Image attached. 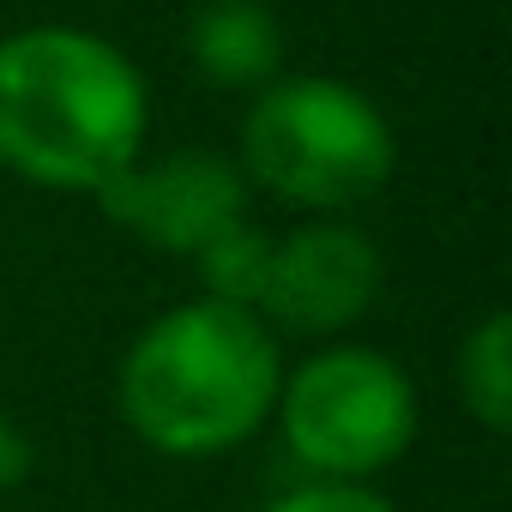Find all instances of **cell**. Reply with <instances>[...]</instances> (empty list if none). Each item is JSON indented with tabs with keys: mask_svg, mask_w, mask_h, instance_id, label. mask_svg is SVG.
I'll return each instance as SVG.
<instances>
[{
	"mask_svg": "<svg viewBox=\"0 0 512 512\" xmlns=\"http://www.w3.org/2000/svg\"><path fill=\"white\" fill-rule=\"evenodd\" d=\"M151 97L97 31L31 25L0 37V169L49 193H97L145 157Z\"/></svg>",
	"mask_w": 512,
	"mask_h": 512,
	"instance_id": "1",
	"label": "cell"
},
{
	"mask_svg": "<svg viewBox=\"0 0 512 512\" xmlns=\"http://www.w3.org/2000/svg\"><path fill=\"white\" fill-rule=\"evenodd\" d=\"M284 386L278 338L253 308L181 302L157 314L115 374L127 428L163 458H217L266 428Z\"/></svg>",
	"mask_w": 512,
	"mask_h": 512,
	"instance_id": "2",
	"label": "cell"
},
{
	"mask_svg": "<svg viewBox=\"0 0 512 512\" xmlns=\"http://www.w3.org/2000/svg\"><path fill=\"white\" fill-rule=\"evenodd\" d=\"M392 163V121L344 79H272L241 121V175L314 217L374 199Z\"/></svg>",
	"mask_w": 512,
	"mask_h": 512,
	"instance_id": "3",
	"label": "cell"
},
{
	"mask_svg": "<svg viewBox=\"0 0 512 512\" xmlns=\"http://www.w3.org/2000/svg\"><path fill=\"white\" fill-rule=\"evenodd\" d=\"M272 410L284 422L290 458L320 482H368L416 440V386L386 350L368 344H332L308 356L278 386Z\"/></svg>",
	"mask_w": 512,
	"mask_h": 512,
	"instance_id": "4",
	"label": "cell"
},
{
	"mask_svg": "<svg viewBox=\"0 0 512 512\" xmlns=\"http://www.w3.org/2000/svg\"><path fill=\"white\" fill-rule=\"evenodd\" d=\"M103 217L157 253H193L247 217V175L217 151L133 157L109 187L91 193Z\"/></svg>",
	"mask_w": 512,
	"mask_h": 512,
	"instance_id": "5",
	"label": "cell"
},
{
	"mask_svg": "<svg viewBox=\"0 0 512 512\" xmlns=\"http://www.w3.org/2000/svg\"><path fill=\"white\" fill-rule=\"evenodd\" d=\"M386 284V260L380 247L338 217H314L290 235L272 241V272L260 290V320L284 326V332H344L356 326L374 296Z\"/></svg>",
	"mask_w": 512,
	"mask_h": 512,
	"instance_id": "6",
	"label": "cell"
},
{
	"mask_svg": "<svg viewBox=\"0 0 512 512\" xmlns=\"http://www.w3.org/2000/svg\"><path fill=\"white\" fill-rule=\"evenodd\" d=\"M187 55L217 91H260L278 79L284 31L266 0H205L187 25Z\"/></svg>",
	"mask_w": 512,
	"mask_h": 512,
	"instance_id": "7",
	"label": "cell"
},
{
	"mask_svg": "<svg viewBox=\"0 0 512 512\" xmlns=\"http://www.w3.org/2000/svg\"><path fill=\"white\" fill-rule=\"evenodd\" d=\"M458 398L488 434L512 428V314L506 308H488L476 320V332L464 338V350H458Z\"/></svg>",
	"mask_w": 512,
	"mask_h": 512,
	"instance_id": "8",
	"label": "cell"
},
{
	"mask_svg": "<svg viewBox=\"0 0 512 512\" xmlns=\"http://www.w3.org/2000/svg\"><path fill=\"white\" fill-rule=\"evenodd\" d=\"M272 241L260 223H229L217 241H205L193 253V266H199V290L211 302H229V308H253L260 314V290H266V272H272Z\"/></svg>",
	"mask_w": 512,
	"mask_h": 512,
	"instance_id": "9",
	"label": "cell"
},
{
	"mask_svg": "<svg viewBox=\"0 0 512 512\" xmlns=\"http://www.w3.org/2000/svg\"><path fill=\"white\" fill-rule=\"evenodd\" d=\"M266 512H398L380 488H368V482H302V488H290V494H278Z\"/></svg>",
	"mask_w": 512,
	"mask_h": 512,
	"instance_id": "10",
	"label": "cell"
},
{
	"mask_svg": "<svg viewBox=\"0 0 512 512\" xmlns=\"http://www.w3.org/2000/svg\"><path fill=\"white\" fill-rule=\"evenodd\" d=\"M25 470H31V446H25V434L13 428V416L0 410V488H13Z\"/></svg>",
	"mask_w": 512,
	"mask_h": 512,
	"instance_id": "11",
	"label": "cell"
}]
</instances>
